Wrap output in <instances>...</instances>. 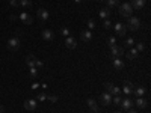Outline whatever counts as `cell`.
I'll return each instance as SVG.
<instances>
[{
  "mask_svg": "<svg viewBox=\"0 0 151 113\" xmlns=\"http://www.w3.org/2000/svg\"><path fill=\"white\" fill-rule=\"evenodd\" d=\"M132 14H133V8H132V5L129 2H125V3H122L119 6V15L121 17L129 18V17H132Z\"/></svg>",
  "mask_w": 151,
  "mask_h": 113,
  "instance_id": "6da1fadb",
  "label": "cell"
},
{
  "mask_svg": "<svg viewBox=\"0 0 151 113\" xmlns=\"http://www.w3.org/2000/svg\"><path fill=\"white\" fill-rule=\"evenodd\" d=\"M139 27H141V20L137 17H129L127 29H130L132 32H136V30H139Z\"/></svg>",
  "mask_w": 151,
  "mask_h": 113,
  "instance_id": "7a4b0ae2",
  "label": "cell"
},
{
  "mask_svg": "<svg viewBox=\"0 0 151 113\" xmlns=\"http://www.w3.org/2000/svg\"><path fill=\"white\" fill-rule=\"evenodd\" d=\"M20 45H21V39L18 36H14V38H9V39H8L9 51H17V50L20 48Z\"/></svg>",
  "mask_w": 151,
  "mask_h": 113,
  "instance_id": "3957f363",
  "label": "cell"
},
{
  "mask_svg": "<svg viewBox=\"0 0 151 113\" xmlns=\"http://www.w3.org/2000/svg\"><path fill=\"white\" fill-rule=\"evenodd\" d=\"M124 54V48L121 47V45H113V47H110V51H109V56L110 57H121Z\"/></svg>",
  "mask_w": 151,
  "mask_h": 113,
  "instance_id": "277c9868",
  "label": "cell"
},
{
  "mask_svg": "<svg viewBox=\"0 0 151 113\" xmlns=\"http://www.w3.org/2000/svg\"><path fill=\"white\" fill-rule=\"evenodd\" d=\"M104 87H106V91H107L110 95H119V94H121L119 87L115 86V84H112L110 82H106V83H104Z\"/></svg>",
  "mask_w": 151,
  "mask_h": 113,
  "instance_id": "5b68a950",
  "label": "cell"
},
{
  "mask_svg": "<svg viewBox=\"0 0 151 113\" xmlns=\"http://www.w3.org/2000/svg\"><path fill=\"white\" fill-rule=\"evenodd\" d=\"M100 103H101V106H109L112 104V95L109 92H104L100 95Z\"/></svg>",
  "mask_w": 151,
  "mask_h": 113,
  "instance_id": "8992f818",
  "label": "cell"
},
{
  "mask_svg": "<svg viewBox=\"0 0 151 113\" xmlns=\"http://www.w3.org/2000/svg\"><path fill=\"white\" fill-rule=\"evenodd\" d=\"M115 32L118 33V36H125L127 33V26L124 23H116L115 24Z\"/></svg>",
  "mask_w": 151,
  "mask_h": 113,
  "instance_id": "52a82bcc",
  "label": "cell"
},
{
  "mask_svg": "<svg viewBox=\"0 0 151 113\" xmlns=\"http://www.w3.org/2000/svg\"><path fill=\"white\" fill-rule=\"evenodd\" d=\"M18 20H20V21H23L24 24H32V23H33L32 15H30V14H27V12H21V14L18 15Z\"/></svg>",
  "mask_w": 151,
  "mask_h": 113,
  "instance_id": "ba28073f",
  "label": "cell"
},
{
  "mask_svg": "<svg viewBox=\"0 0 151 113\" xmlns=\"http://www.w3.org/2000/svg\"><path fill=\"white\" fill-rule=\"evenodd\" d=\"M133 104H134V103L132 101L130 98H124V99H121V104H119V106H121L122 110H127V112H129V110H132Z\"/></svg>",
  "mask_w": 151,
  "mask_h": 113,
  "instance_id": "9c48e42d",
  "label": "cell"
},
{
  "mask_svg": "<svg viewBox=\"0 0 151 113\" xmlns=\"http://www.w3.org/2000/svg\"><path fill=\"white\" fill-rule=\"evenodd\" d=\"M36 15H38V20H41V21H47L48 20V11L47 9H44V8H41V9H38V12H36Z\"/></svg>",
  "mask_w": 151,
  "mask_h": 113,
  "instance_id": "30bf717a",
  "label": "cell"
},
{
  "mask_svg": "<svg viewBox=\"0 0 151 113\" xmlns=\"http://www.w3.org/2000/svg\"><path fill=\"white\" fill-rule=\"evenodd\" d=\"M65 47L70 48V50H74L76 47H77V41H76L73 36H67L65 38Z\"/></svg>",
  "mask_w": 151,
  "mask_h": 113,
  "instance_id": "8fae6325",
  "label": "cell"
},
{
  "mask_svg": "<svg viewBox=\"0 0 151 113\" xmlns=\"http://www.w3.org/2000/svg\"><path fill=\"white\" fill-rule=\"evenodd\" d=\"M80 38H82L83 42H91V39H92V32H91V30H83V32L80 33Z\"/></svg>",
  "mask_w": 151,
  "mask_h": 113,
  "instance_id": "7c38bea8",
  "label": "cell"
},
{
  "mask_svg": "<svg viewBox=\"0 0 151 113\" xmlns=\"http://www.w3.org/2000/svg\"><path fill=\"white\" fill-rule=\"evenodd\" d=\"M41 36H42V39H44V41H53V38H55L53 32L50 30V29H45V30H42Z\"/></svg>",
  "mask_w": 151,
  "mask_h": 113,
  "instance_id": "4fadbf2b",
  "label": "cell"
},
{
  "mask_svg": "<svg viewBox=\"0 0 151 113\" xmlns=\"http://www.w3.org/2000/svg\"><path fill=\"white\" fill-rule=\"evenodd\" d=\"M122 92L125 95H132L133 94V83L132 82H125L124 83V87H122Z\"/></svg>",
  "mask_w": 151,
  "mask_h": 113,
  "instance_id": "5bb4252c",
  "label": "cell"
},
{
  "mask_svg": "<svg viewBox=\"0 0 151 113\" xmlns=\"http://www.w3.org/2000/svg\"><path fill=\"white\" fill-rule=\"evenodd\" d=\"M24 109L29 110V112L35 110L36 109V101L35 99H26V101H24Z\"/></svg>",
  "mask_w": 151,
  "mask_h": 113,
  "instance_id": "9a60e30c",
  "label": "cell"
},
{
  "mask_svg": "<svg viewBox=\"0 0 151 113\" xmlns=\"http://www.w3.org/2000/svg\"><path fill=\"white\" fill-rule=\"evenodd\" d=\"M124 67H125V64L121 60V57H115V59H113V68H115V69L121 71V69H124Z\"/></svg>",
  "mask_w": 151,
  "mask_h": 113,
  "instance_id": "2e32d148",
  "label": "cell"
},
{
  "mask_svg": "<svg viewBox=\"0 0 151 113\" xmlns=\"http://www.w3.org/2000/svg\"><path fill=\"white\" fill-rule=\"evenodd\" d=\"M132 8H133V11L134 9H142L144 6H145V0H132Z\"/></svg>",
  "mask_w": 151,
  "mask_h": 113,
  "instance_id": "e0dca14e",
  "label": "cell"
},
{
  "mask_svg": "<svg viewBox=\"0 0 151 113\" xmlns=\"http://www.w3.org/2000/svg\"><path fill=\"white\" fill-rule=\"evenodd\" d=\"M98 14H100V18H101V20H106V18L110 17V9L109 8H101Z\"/></svg>",
  "mask_w": 151,
  "mask_h": 113,
  "instance_id": "ac0fdd59",
  "label": "cell"
},
{
  "mask_svg": "<svg viewBox=\"0 0 151 113\" xmlns=\"http://www.w3.org/2000/svg\"><path fill=\"white\" fill-rule=\"evenodd\" d=\"M137 56H139V51L134 48V47H132L129 51H127V57L129 59H132V60H134V59H137Z\"/></svg>",
  "mask_w": 151,
  "mask_h": 113,
  "instance_id": "d6986e66",
  "label": "cell"
},
{
  "mask_svg": "<svg viewBox=\"0 0 151 113\" xmlns=\"http://www.w3.org/2000/svg\"><path fill=\"white\" fill-rule=\"evenodd\" d=\"M136 106L139 107V109H147V107H148V101H147L145 98L139 97V98L136 99Z\"/></svg>",
  "mask_w": 151,
  "mask_h": 113,
  "instance_id": "ffe728a7",
  "label": "cell"
},
{
  "mask_svg": "<svg viewBox=\"0 0 151 113\" xmlns=\"http://www.w3.org/2000/svg\"><path fill=\"white\" fill-rule=\"evenodd\" d=\"M86 104H88V107H89L92 112H98V106H97V101H95V99H92V98H88Z\"/></svg>",
  "mask_w": 151,
  "mask_h": 113,
  "instance_id": "44dd1931",
  "label": "cell"
},
{
  "mask_svg": "<svg viewBox=\"0 0 151 113\" xmlns=\"http://www.w3.org/2000/svg\"><path fill=\"white\" fill-rule=\"evenodd\" d=\"M145 92H147V91H145V87H142V86H137L136 89H133V94H134L137 98H139V97H144Z\"/></svg>",
  "mask_w": 151,
  "mask_h": 113,
  "instance_id": "7402d4cb",
  "label": "cell"
},
{
  "mask_svg": "<svg viewBox=\"0 0 151 113\" xmlns=\"http://www.w3.org/2000/svg\"><path fill=\"white\" fill-rule=\"evenodd\" d=\"M35 62H36V57H35L33 54H29V56L26 57V64H27V67H29V68L35 67Z\"/></svg>",
  "mask_w": 151,
  "mask_h": 113,
  "instance_id": "603a6c76",
  "label": "cell"
},
{
  "mask_svg": "<svg viewBox=\"0 0 151 113\" xmlns=\"http://www.w3.org/2000/svg\"><path fill=\"white\" fill-rule=\"evenodd\" d=\"M18 6H21V8H30L32 6V0H18Z\"/></svg>",
  "mask_w": 151,
  "mask_h": 113,
  "instance_id": "cb8c5ba5",
  "label": "cell"
},
{
  "mask_svg": "<svg viewBox=\"0 0 151 113\" xmlns=\"http://www.w3.org/2000/svg\"><path fill=\"white\" fill-rule=\"evenodd\" d=\"M29 77L30 79H36L38 77V68H35V67L29 68Z\"/></svg>",
  "mask_w": 151,
  "mask_h": 113,
  "instance_id": "d4e9b609",
  "label": "cell"
},
{
  "mask_svg": "<svg viewBox=\"0 0 151 113\" xmlns=\"http://www.w3.org/2000/svg\"><path fill=\"white\" fill-rule=\"evenodd\" d=\"M106 45L110 48V47H113V45H116V38L115 36H110L109 39H107V42H106Z\"/></svg>",
  "mask_w": 151,
  "mask_h": 113,
  "instance_id": "484cf974",
  "label": "cell"
},
{
  "mask_svg": "<svg viewBox=\"0 0 151 113\" xmlns=\"http://www.w3.org/2000/svg\"><path fill=\"white\" fill-rule=\"evenodd\" d=\"M106 2H107V8L112 9V8L118 6V2H119V0H106Z\"/></svg>",
  "mask_w": 151,
  "mask_h": 113,
  "instance_id": "4316f807",
  "label": "cell"
},
{
  "mask_svg": "<svg viewBox=\"0 0 151 113\" xmlns=\"http://www.w3.org/2000/svg\"><path fill=\"white\" fill-rule=\"evenodd\" d=\"M124 45H127L129 48H132L134 45V39H133V38H127V39L124 41Z\"/></svg>",
  "mask_w": 151,
  "mask_h": 113,
  "instance_id": "83f0119b",
  "label": "cell"
},
{
  "mask_svg": "<svg viewBox=\"0 0 151 113\" xmlns=\"http://www.w3.org/2000/svg\"><path fill=\"white\" fill-rule=\"evenodd\" d=\"M60 33L64 35L65 38H67V36H71V32H70V29H68V27H62V29H60Z\"/></svg>",
  "mask_w": 151,
  "mask_h": 113,
  "instance_id": "f1b7e54d",
  "label": "cell"
},
{
  "mask_svg": "<svg viewBox=\"0 0 151 113\" xmlns=\"http://www.w3.org/2000/svg\"><path fill=\"white\" fill-rule=\"evenodd\" d=\"M110 26H112V23H110V20H109V18L103 20V27H104V29H110Z\"/></svg>",
  "mask_w": 151,
  "mask_h": 113,
  "instance_id": "f546056e",
  "label": "cell"
},
{
  "mask_svg": "<svg viewBox=\"0 0 151 113\" xmlns=\"http://www.w3.org/2000/svg\"><path fill=\"white\" fill-rule=\"evenodd\" d=\"M48 98V94H38V101H45Z\"/></svg>",
  "mask_w": 151,
  "mask_h": 113,
  "instance_id": "4dcf8cb0",
  "label": "cell"
},
{
  "mask_svg": "<svg viewBox=\"0 0 151 113\" xmlns=\"http://www.w3.org/2000/svg\"><path fill=\"white\" fill-rule=\"evenodd\" d=\"M121 99H122V98H121L119 95H115V98H112V103H115L116 106H119V104H121Z\"/></svg>",
  "mask_w": 151,
  "mask_h": 113,
  "instance_id": "1f68e13d",
  "label": "cell"
},
{
  "mask_svg": "<svg viewBox=\"0 0 151 113\" xmlns=\"http://www.w3.org/2000/svg\"><path fill=\"white\" fill-rule=\"evenodd\" d=\"M136 50H137V51H144V50H145V44L144 42L136 44Z\"/></svg>",
  "mask_w": 151,
  "mask_h": 113,
  "instance_id": "d6a6232c",
  "label": "cell"
},
{
  "mask_svg": "<svg viewBox=\"0 0 151 113\" xmlns=\"http://www.w3.org/2000/svg\"><path fill=\"white\" fill-rule=\"evenodd\" d=\"M42 67H44V64H42L41 60H38V59H36V62H35V68H38V69H41Z\"/></svg>",
  "mask_w": 151,
  "mask_h": 113,
  "instance_id": "836d02e7",
  "label": "cell"
},
{
  "mask_svg": "<svg viewBox=\"0 0 151 113\" xmlns=\"http://www.w3.org/2000/svg\"><path fill=\"white\" fill-rule=\"evenodd\" d=\"M88 27H89V30H92V29L95 27V23H94V20H88Z\"/></svg>",
  "mask_w": 151,
  "mask_h": 113,
  "instance_id": "e575fe53",
  "label": "cell"
},
{
  "mask_svg": "<svg viewBox=\"0 0 151 113\" xmlns=\"http://www.w3.org/2000/svg\"><path fill=\"white\" fill-rule=\"evenodd\" d=\"M9 5L12 8H18V0H9Z\"/></svg>",
  "mask_w": 151,
  "mask_h": 113,
  "instance_id": "d590c367",
  "label": "cell"
},
{
  "mask_svg": "<svg viewBox=\"0 0 151 113\" xmlns=\"http://www.w3.org/2000/svg\"><path fill=\"white\" fill-rule=\"evenodd\" d=\"M47 99H50L52 103H56V101H58V97H56V95H48Z\"/></svg>",
  "mask_w": 151,
  "mask_h": 113,
  "instance_id": "8d00e7d4",
  "label": "cell"
},
{
  "mask_svg": "<svg viewBox=\"0 0 151 113\" xmlns=\"http://www.w3.org/2000/svg\"><path fill=\"white\" fill-rule=\"evenodd\" d=\"M38 87H40V84H38V83H33L32 84V89H38Z\"/></svg>",
  "mask_w": 151,
  "mask_h": 113,
  "instance_id": "74e56055",
  "label": "cell"
},
{
  "mask_svg": "<svg viewBox=\"0 0 151 113\" xmlns=\"http://www.w3.org/2000/svg\"><path fill=\"white\" fill-rule=\"evenodd\" d=\"M9 18H11V20H12V21H14V20H17V18H18V17H17V15H14V14H12V15H11V17H9Z\"/></svg>",
  "mask_w": 151,
  "mask_h": 113,
  "instance_id": "f35d334b",
  "label": "cell"
},
{
  "mask_svg": "<svg viewBox=\"0 0 151 113\" xmlns=\"http://www.w3.org/2000/svg\"><path fill=\"white\" fill-rule=\"evenodd\" d=\"M2 112H5V107H3V106H0V113H2Z\"/></svg>",
  "mask_w": 151,
  "mask_h": 113,
  "instance_id": "ab89813d",
  "label": "cell"
},
{
  "mask_svg": "<svg viewBox=\"0 0 151 113\" xmlns=\"http://www.w3.org/2000/svg\"><path fill=\"white\" fill-rule=\"evenodd\" d=\"M74 2H76V3H80V2H82V0H74Z\"/></svg>",
  "mask_w": 151,
  "mask_h": 113,
  "instance_id": "60d3db41",
  "label": "cell"
},
{
  "mask_svg": "<svg viewBox=\"0 0 151 113\" xmlns=\"http://www.w3.org/2000/svg\"><path fill=\"white\" fill-rule=\"evenodd\" d=\"M129 113H136V112L134 110H129Z\"/></svg>",
  "mask_w": 151,
  "mask_h": 113,
  "instance_id": "b9f144b4",
  "label": "cell"
},
{
  "mask_svg": "<svg viewBox=\"0 0 151 113\" xmlns=\"http://www.w3.org/2000/svg\"><path fill=\"white\" fill-rule=\"evenodd\" d=\"M95 2H106V0H95Z\"/></svg>",
  "mask_w": 151,
  "mask_h": 113,
  "instance_id": "7bdbcfd3",
  "label": "cell"
},
{
  "mask_svg": "<svg viewBox=\"0 0 151 113\" xmlns=\"http://www.w3.org/2000/svg\"><path fill=\"white\" fill-rule=\"evenodd\" d=\"M113 113H122V112H113Z\"/></svg>",
  "mask_w": 151,
  "mask_h": 113,
  "instance_id": "ee69618b",
  "label": "cell"
},
{
  "mask_svg": "<svg viewBox=\"0 0 151 113\" xmlns=\"http://www.w3.org/2000/svg\"><path fill=\"white\" fill-rule=\"evenodd\" d=\"M92 113H98V112H92Z\"/></svg>",
  "mask_w": 151,
  "mask_h": 113,
  "instance_id": "f6af8a7d",
  "label": "cell"
},
{
  "mask_svg": "<svg viewBox=\"0 0 151 113\" xmlns=\"http://www.w3.org/2000/svg\"><path fill=\"white\" fill-rule=\"evenodd\" d=\"M2 113H5V112H2Z\"/></svg>",
  "mask_w": 151,
  "mask_h": 113,
  "instance_id": "bcb514c9",
  "label": "cell"
}]
</instances>
